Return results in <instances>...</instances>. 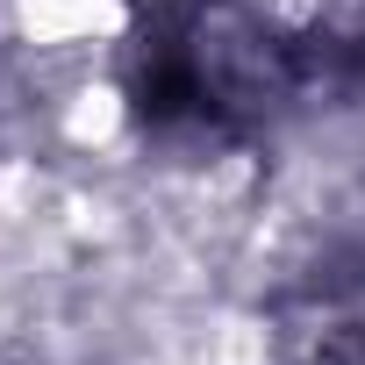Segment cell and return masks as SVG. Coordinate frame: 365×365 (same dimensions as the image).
Wrapping results in <instances>:
<instances>
[{
    "mask_svg": "<svg viewBox=\"0 0 365 365\" xmlns=\"http://www.w3.org/2000/svg\"><path fill=\"white\" fill-rule=\"evenodd\" d=\"M108 79L129 136L165 165L244 158L308 108L301 22L258 0H129Z\"/></svg>",
    "mask_w": 365,
    "mask_h": 365,
    "instance_id": "cell-1",
    "label": "cell"
},
{
    "mask_svg": "<svg viewBox=\"0 0 365 365\" xmlns=\"http://www.w3.org/2000/svg\"><path fill=\"white\" fill-rule=\"evenodd\" d=\"M258 322L272 365H365V237H329L294 258Z\"/></svg>",
    "mask_w": 365,
    "mask_h": 365,
    "instance_id": "cell-2",
    "label": "cell"
},
{
    "mask_svg": "<svg viewBox=\"0 0 365 365\" xmlns=\"http://www.w3.org/2000/svg\"><path fill=\"white\" fill-rule=\"evenodd\" d=\"M301 58H308V108L365 122V0H329L322 15H308Z\"/></svg>",
    "mask_w": 365,
    "mask_h": 365,
    "instance_id": "cell-3",
    "label": "cell"
}]
</instances>
